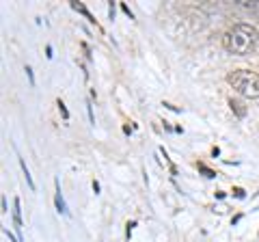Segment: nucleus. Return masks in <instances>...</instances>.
I'll return each mask as SVG.
<instances>
[{
  "label": "nucleus",
  "mask_w": 259,
  "mask_h": 242,
  "mask_svg": "<svg viewBox=\"0 0 259 242\" xmlns=\"http://www.w3.org/2000/svg\"><path fill=\"white\" fill-rule=\"evenodd\" d=\"M121 9H123V13H125V15H130V18H132V11H130V7H127L125 3H121Z\"/></svg>",
  "instance_id": "f8f14e48"
},
{
  "label": "nucleus",
  "mask_w": 259,
  "mask_h": 242,
  "mask_svg": "<svg viewBox=\"0 0 259 242\" xmlns=\"http://www.w3.org/2000/svg\"><path fill=\"white\" fill-rule=\"evenodd\" d=\"M240 7H246V9H253V7H257V3H248V0H238Z\"/></svg>",
  "instance_id": "9d476101"
},
{
  "label": "nucleus",
  "mask_w": 259,
  "mask_h": 242,
  "mask_svg": "<svg viewBox=\"0 0 259 242\" xmlns=\"http://www.w3.org/2000/svg\"><path fill=\"white\" fill-rule=\"evenodd\" d=\"M20 167H22V171H24V177H26V182H28V186H30V190H35V182H32V177H30V171H28V167H26V163L20 158Z\"/></svg>",
  "instance_id": "0eeeda50"
},
{
  "label": "nucleus",
  "mask_w": 259,
  "mask_h": 242,
  "mask_svg": "<svg viewBox=\"0 0 259 242\" xmlns=\"http://www.w3.org/2000/svg\"><path fill=\"white\" fill-rule=\"evenodd\" d=\"M56 106H59V110H61V115L65 117V119H69V110H67V106H65V104L59 100V102H56Z\"/></svg>",
  "instance_id": "1a4fd4ad"
},
{
  "label": "nucleus",
  "mask_w": 259,
  "mask_h": 242,
  "mask_svg": "<svg viewBox=\"0 0 259 242\" xmlns=\"http://www.w3.org/2000/svg\"><path fill=\"white\" fill-rule=\"evenodd\" d=\"M13 223H15V229H18V236L22 240V210H20V199L15 197L13 201Z\"/></svg>",
  "instance_id": "7ed1b4c3"
},
{
  "label": "nucleus",
  "mask_w": 259,
  "mask_h": 242,
  "mask_svg": "<svg viewBox=\"0 0 259 242\" xmlns=\"http://www.w3.org/2000/svg\"><path fill=\"white\" fill-rule=\"evenodd\" d=\"M259 44V30L250 24L240 22L233 28H229L223 37V46L227 52L238 54V56H246L257 48Z\"/></svg>",
  "instance_id": "f257e3e1"
},
{
  "label": "nucleus",
  "mask_w": 259,
  "mask_h": 242,
  "mask_svg": "<svg viewBox=\"0 0 259 242\" xmlns=\"http://www.w3.org/2000/svg\"><path fill=\"white\" fill-rule=\"evenodd\" d=\"M71 9H76L78 13H82V15H84V18L89 20V22H91V24H95V26H97V22H95V18H93V15H91V13H89V9H87V7H84L82 3H71Z\"/></svg>",
  "instance_id": "423d86ee"
},
{
  "label": "nucleus",
  "mask_w": 259,
  "mask_h": 242,
  "mask_svg": "<svg viewBox=\"0 0 259 242\" xmlns=\"http://www.w3.org/2000/svg\"><path fill=\"white\" fill-rule=\"evenodd\" d=\"M233 195H236V197H244V190H242V188H236V190H233Z\"/></svg>",
  "instance_id": "4468645a"
},
{
  "label": "nucleus",
  "mask_w": 259,
  "mask_h": 242,
  "mask_svg": "<svg viewBox=\"0 0 259 242\" xmlns=\"http://www.w3.org/2000/svg\"><path fill=\"white\" fill-rule=\"evenodd\" d=\"M3 212H9V208H7V199L3 197Z\"/></svg>",
  "instance_id": "2eb2a0df"
},
{
  "label": "nucleus",
  "mask_w": 259,
  "mask_h": 242,
  "mask_svg": "<svg viewBox=\"0 0 259 242\" xmlns=\"http://www.w3.org/2000/svg\"><path fill=\"white\" fill-rule=\"evenodd\" d=\"M87 112H89V119H91V124H95V119H93V108H91V102H87Z\"/></svg>",
  "instance_id": "9b49d317"
},
{
  "label": "nucleus",
  "mask_w": 259,
  "mask_h": 242,
  "mask_svg": "<svg viewBox=\"0 0 259 242\" xmlns=\"http://www.w3.org/2000/svg\"><path fill=\"white\" fill-rule=\"evenodd\" d=\"M229 106H231V110L236 112L238 117H246V106H244V102H242V100L229 98Z\"/></svg>",
  "instance_id": "20e7f679"
},
{
  "label": "nucleus",
  "mask_w": 259,
  "mask_h": 242,
  "mask_svg": "<svg viewBox=\"0 0 259 242\" xmlns=\"http://www.w3.org/2000/svg\"><path fill=\"white\" fill-rule=\"evenodd\" d=\"M26 76L30 78V85H35V78H32V69H30L28 65H26Z\"/></svg>",
  "instance_id": "ddd939ff"
},
{
  "label": "nucleus",
  "mask_w": 259,
  "mask_h": 242,
  "mask_svg": "<svg viewBox=\"0 0 259 242\" xmlns=\"http://www.w3.org/2000/svg\"><path fill=\"white\" fill-rule=\"evenodd\" d=\"M54 204H56V210L61 214H67V206L63 201V195H61V188H59V182H56V195H54Z\"/></svg>",
  "instance_id": "39448f33"
},
{
  "label": "nucleus",
  "mask_w": 259,
  "mask_h": 242,
  "mask_svg": "<svg viewBox=\"0 0 259 242\" xmlns=\"http://www.w3.org/2000/svg\"><path fill=\"white\" fill-rule=\"evenodd\" d=\"M227 83L233 91H238L242 98L257 100L259 98V74L250 69H233L227 74Z\"/></svg>",
  "instance_id": "f03ea898"
},
{
  "label": "nucleus",
  "mask_w": 259,
  "mask_h": 242,
  "mask_svg": "<svg viewBox=\"0 0 259 242\" xmlns=\"http://www.w3.org/2000/svg\"><path fill=\"white\" fill-rule=\"evenodd\" d=\"M199 171H203L207 177H216V171H212V169H207L203 163H199Z\"/></svg>",
  "instance_id": "6e6552de"
}]
</instances>
